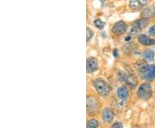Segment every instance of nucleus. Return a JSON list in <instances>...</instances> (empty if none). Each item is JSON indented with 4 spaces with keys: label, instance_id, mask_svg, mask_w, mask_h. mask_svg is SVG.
<instances>
[{
    "label": "nucleus",
    "instance_id": "39448f33",
    "mask_svg": "<svg viewBox=\"0 0 155 128\" xmlns=\"http://www.w3.org/2000/svg\"><path fill=\"white\" fill-rule=\"evenodd\" d=\"M100 108L99 101L97 99L92 96V95H88L87 100H86V109L89 115H95L97 114Z\"/></svg>",
    "mask_w": 155,
    "mask_h": 128
},
{
    "label": "nucleus",
    "instance_id": "f257e3e1",
    "mask_svg": "<svg viewBox=\"0 0 155 128\" xmlns=\"http://www.w3.org/2000/svg\"><path fill=\"white\" fill-rule=\"evenodd\" d=\"M93 87L97 93L103 98H107L110 95L111 87L103 78H97L93 81Z\"/></svg>",
    "mask_w": 155,
    "mask_h": 128
},
{
    "label": "nucleus",
    "instance_id": "9d476101",
    "mask_svg": "<svg viewBox=\"0 0 155 128\" xmlns=\"http://www.w3.org/2000/svg\"><path fill=\"white\" fill-rule=\"evenodd\" d=\"M137 41L140 45L145 46H153L155 44V40L150 37L149 35H147L144 34H140L137 35Z\"/></svg>",
    "mask_w": 155,
    "mask_h": 128
},
{
    "label": "nucleus",
    "instance_id": "4468645a",
    "mask_svg": "<svg viewBox=\"0 0 155 128\" xmlns=\"http://www.w3.org/2000/svg\"><path fill=\"white\" fill-rule=\"evenodd\" d=\"M155 58V53L154 51L152 49H147L144 51L143 53V59L147 62H151Z\"/></svg>",
    "mask_w": 155,
    "mask_h": 128
},
{
    "label": "nucleus",
    "instance_id": "dca6fc26",
    "mask_svg": "<svg viewBox=\"0 0 155 128\" xmlns=\"http://www.w3.org/2000/svg\"><path fill=\"white\" fill-rule=\"evenodd\" d=\"M93 36H94V31L90 27H87L86 28V40L90 41L92 39Z\"/></svg>",
    "mask_w": 155,
    "mask_h": 128
},
{
    "label": "nucleus",
    "instance_id": "1a4fd4ad",
    "mask_svg": "<svg viewBox=\"0 0 155 128\" xmlns=\"http://www.w3.org/2000/svg\"><path fill=\"white\" fill-rule=\"evenodd\" d=\"M115 119V113L110 107H105L102 111V120L105 124H110Z\"/></svg>",
    "mask_w": 155,
    "mask_h": 128
},
{
    "label": "nucleus",
    "instance_id": "0eeeda50",
    "mask_svg": "<svg viewBox=\"0 0 155 128\" xmlns=\"http://www.w3.org/2000/svg\"><path fill=\"white\" fill-rule=\"evenodd\" d=\"M151 0H128V6L133 11H139L148 5Z\"/></svg>",
    "mask_w": 155,
    "mask_h": 128
},
{
    "label": "nucleus",
    "instance_id": "f03ea898",
    "mask_svg": "<svg viewBox=\"0 0 155 128\" xmlns=\"http://www.w3.org/2000/svg\"><path fill=\"white\" fill-rule=\"evenodd\" d=\"M136 95L139 99L142 101H147L153 95V89H152V85L150 84L149 82H145L141 84L137 89L136 91Z\"/></svg>",
    "mask_w": 155,
    "mask_h": 128
},
{
    "label": "nucleus",
    "instance_id": "6ab92c4d",
    "mask_svg": "<svg viewBox=\"0 0 155 128\" xmlns=\"http://www.w3.org/2000/svg\"><path fill=\"white\" fill-rule=\"evenodd\" d=\"M148 34L151 36H155V24L152 25L148 29Z\"/></svg>",
    "mask_w": 155,
    "mask_h": 128
},
{
    "label": "nucleus",
    "instance_id": "423d86ee",
    "mask_svg": "<svg viewBox=\"0 0 155 128\" xmlns=\"http://www.w3.org/2000/svg\"><path fill=\"white\" fill-rule=\"evenodd\" d=\"M127 23L124 21H118L114 23L113 27L111 28V34L116 36V37H119V36H122L124 34L127 32Z\"/></svg>",
    "mask_w": 155,
    "mask_h": 128
},
{
    "label": "nucleus",
    "instance_id": "aec40b11",
    "mask_svg": "<svg viewBox=\"0 0 155 128\" xmlns=\"http://www.w3.org/2000/svg\"><path fill=\"white\" fill-rule=\"evenodd\" d=\"M100 2H101V3H102V4H104V2H105L106 0H99Z\"/></svg>",
    "mask_w": 155,
    "mask_h": 128
},
{
    "label": "nucleus",
    "instance_id": "9b49d317",
    "mask_svg": "<svg viewBox=\"0 0 155 128\" xmlns=\"http://www.w3.org/2000/svg\"><path fill=\"white\" fill-rule=\"evenodd\" d=\"M142 79L146 80L147 82H153L155 79V66L154 65H149L147 70L146 71L144 75L141 77Z\"/></svg>",
    "mask_w": 155,
    "mask_h": 128
},
{
    "label": "nucleus",
    "instance_id": "ddd939ff",
    "mask_svg": "<svg viewBox=\"0 0 155 128\" xmlns=\"http://www.w3.org/2000/svg\"><path fill=\"white\" fill-rule=\"evenodd\" d=\"M155 15V7L154 6H147L140 13V17L142 18H148L150 19Z\"/></svg>",
    "mask_w": 155,
    "mask_h": 128
},
{
    "label": "nucleus",
    "instance_id": "6e6552de",
    "mask_svg": "<svg viewBox=\"0 0 155 128\" xmlns=\"http://www.w3.org/2000/svg\"><path fill=\"white\" fill-rule=\"evenodd\" d=\"M98 60L95 57H89L86 60V71L88 74L95 72L98 69Z\"/></svg>",
    "mask_w": 155,
    "mask_h": 128
},
{
    "label": "nucleus",
    "instance_id": "f8f14e48",
    "mask_svg": "<svg viewBox=\"0 0 155 128\" xmlns=\"http://www.w3.org/2000/svg\"><path fill=\"white\" fill-rule=\"evenodd\" d=\"M116 95L117 97L122 101H126L128 99L129 96V90L127 89V86H121L116 90Z\"/></svg>",
    "mask_w": 155,
    "mask_h": 128
},
{
    "label": "nucleus",
    "instance_id": "a211bd4d",
    "mask_svg": "<svg viewBox=\"0 0 155 128\" xmlns=\"http://www.w3.org/2000/svg\"><path fill=\"white\" fill-rule=\"evenodd\" d=\"M110 128H123V125L120 121H116V122H114L112 124Z\"/></svg>",
    "mask_w": 155,
    "mask_h": 128
},
{
    "label": "nucleus",
    "instance_id": "f3484780",
    "mask_svg": "<svg viewBox=\"0 0 155 128\" xmlns=\"http://www.w3.org/2000/svg\"><path fill=\"white\" fill-rule=\"evenodd\" d=\"M94 25L97 27V28H98V29H103V28H104V25H105V23L103 22L101 19H96L94 21Z\"/></svg>",
    "mask_w": 155,
    "mask_h": 128
},
{
    "label": "nucleus",
    "instance_id": "2eb2a0df",
    "mask_svg": "<svg viewBox=\"0 0 155 128\" xmlns=\"http://www.w3.org/2000/svg\"><path fill=\"white\" fill-rule=\"evenodd\" d=\"M99 126V122L96 119H90L87 121L86 128H97Z\"/></svg>",
    "mask_w": 155,
    "mask_h": 128
},
{
    "label": "nucleus",
    "instance_id": "20e7f679",
    "mask_svg": "<svg viewBox=\"0 0 155 128\" xmlns=\"http://www.w3.org/2000/svg\"><path fill=\"white\" fill-rule=\"evenodd\" d=\"M150 23V19L148 18H139L135 20L131 25V29H130V34L131 35H136L138 34L140 31H142L145 28L147 27V25Z\"/></svg>",
    "mask_w": 155,
    "mask_h": 128
},
{
    "label": "nucleus",
    "instance_id": "7ed1b4c3",
    "mask_svg": "<svg viewBox=\"0 0 155 128\" xmlns=\"http://www.w3.org/2000/svg\"><path fill=\"white\" fill-rule=\"evenodd\" d=\"M117 78L119 79V81L124 84V86L127 87H131L134 88L137 85V80L134 76L125 72L123 71H119L117 72Z\"/></svg>",
    "mask_w": 155,
    "mask_h": 128
}]
</instances>
